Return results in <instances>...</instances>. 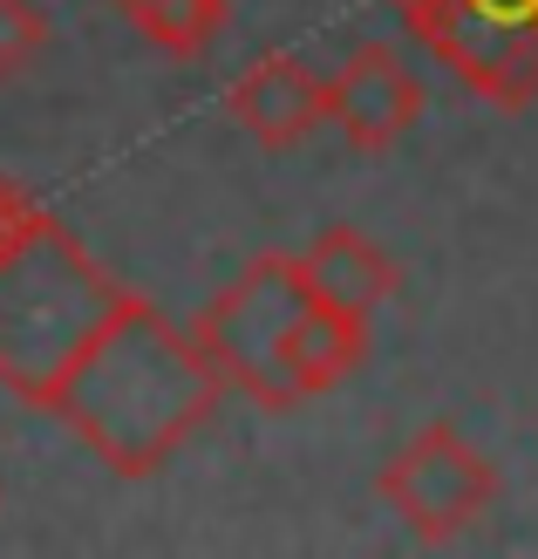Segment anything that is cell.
Listing matches in <instances>:
<instances>
[{
    "label": "cell",
    "mask_w": 538,
    "mask_h": 559,
    "mask_svg": "<svg viewBox=\"0 0 538 559\" xmlns=\"http://www.w3.org/2000/svg\"><path fill=\"white\" fill-rule=\"evenodd\" d=\"M395 21L491 109L538 103V0H388Z\"/></svg>",
    "instance_id": "4"
},
{
    "label": "cell",
    "mask_w": 538,
    "mask_h": 559,
    "mask_svg": "<svg viewBox=\"0 0 538 559\" xmlns=\"http://www.w3.org/2000/svg\"><path fill=\"white\" fill-rule=\"evenodd\" d=\"M27 205H35V199H27V185H14L8 171H0V233H8V226H14V218L27 212Z\"/></svg>",
    "instance_id": "12"
},
{
    "label": "cell",
    "mask_w": 538,
    "mask_h": 559,
    "mask_svg": "<svg viewBox=\"0 0 538 559\" xmlns=\"http://www.w3.org/2000/svg\"><path fill=\"white\" fill-rule=\"evenodd\" d=\"M109 8L171 62H205L232 21V0H109Z\"/></svg>",
    "instance_id": "10"
},
{
    "label": "cell",
    "mask_w": 538,
    "mask_h": 559,
    "mask_svg": "<svg viewBox=\"0 0 538 559\" xmlns=\"http://www.w3.org/2000/svg\"><path fill=\"white\" fill-rule=\"evenodd\" d=\"M130 300L62 212L27 205L0 233V389L27 409H48L82 348Z\"/></svg>",
    "instance_id": "2"
},
{
    "label": "cell",
    "mask_w": 538,
    "mask_h": 559,
    "mask_svg": "<svg viewBox=\"0 0 538 559\" xmlns=\"http://www.w3.org/2000/svg\"><path fill=\"white\" fill-rule=\"evenodd\" d=\"M300 307H307V280L294 253H260L239 266L232 287L205 300L191 334L225 389H239L260 409H300L287 389V334L300 321Z\"/></svg>",
    "instance_id": "3"
},
{
    "label": "cell",
    "mask_w": 538,
    "mask_h": 559,
    "mask_svg": "<svg viewBox=\"0 0 538 559\" xmlns=\"http://www.w3.org/2000/svg\"><path fill=\"white\" fill-rule=\"evenodd\" d=\"M307 294L327 300V307H348V314H375L382 300H395L403 287V266H395L361 226H321L314 239L294 253Z\"/></svg>",
    "instance_id": "8"
},
{
    "label": "cell",
    "mask_w": 538,
    "mask_h": 559,
    "mask_svg": "<svg viewBox=\"0 0 538 559\" xmlns=\"http://www.w3.org/2000/svg\"><path fill=\"white\" fill-rule=\"evenodd\" d=\"M422 117V75L388 41H355L327 75V123L355 157H388Z\"/></svg>",
    "instance_id": "6"
},
{
    "label": "cell",
    "mask_w": 538,
    "mask_h": 559,
    "mask_svg": "<svg viewBox=\"0 0 538 559\" xmlns=\"http://www.w3.org/2000/svg\"><path fill=\"white\" fill-rule=\"evenodd\" d=\"M0 498H8V485H0Z\"/></svg>",
    "instance_id": "13"
},
{
    "label": "cell",
    "mask_w": 538,
    "mask_h": 559,
    "mask_svg": "<svg viewBox=\"0 0 538 559\" xmlns=\"http://www.w3.org/2000/svg\"><path fill=\"white\" fill-rule=\"evenodd\" d=\"M375 491L422 546H450V539H464L470 525L491 519L504 478L450 416H437V424H422L403 451L375 471Z\"/></svg>",
    "instance_id": "5"
},
{
    "label": "cell",
    "mask_w": 538,
    "mask_h": 559,
    "mask_svg": "<svg viewBox=\"0 0 538 559\" xmlns=\"http://www.w3.org/2000/svg\"><path fill=\"white\" fill-rule=\"evenodd\" d=\"M225 117H232L260 151L287 157L327 130V75L294 48H266L225 82Z\"/></svg>",
    "instance_id": "7"
},
{
    "label": "cell",
    "mask_w": 538,
    "mask_h": 559,
    "mask_svg": "<svg viewBox=\"0 0 538 559\" xmlns=\"http://www.w3.org/2000/svg\"><path fill=\"white\" fill-rule=\"evenodd\" d=\"M55 21L41 0H0V82H21L48 55Z\"/></svg>",
    "instance_id": "11"
},
{
    "label": "cell",
    "mask_w": 538,
    "mask_h": 559,
    "mask_svg": "<svg viewBox=\"0 0 538 559\" xmlns=\"http://www.w3.org/2000/svg\"><path fill=\"white\" fill-rule=\"evenodd\" d=\"M218 403L225 382L198 348V334L171 321L157 300L130 294L48 396V416H62L103 471L157 478L218 416Z\"/></svg>",
    "instance_id": "1"
},
{
    "label": "cell",
    "mask_w": 538,
    "mask_h": 559,
    "mask_svg": "<svg viewBox=\"0 0 538 559\" xmlns=\"http://www.w3.org/2000/svg\"><path fill=\"white\" fill-rule=\"evenodd\" d=\"M368 361V314H348V307H327L307 294L300 321L287 334V389L294 403H314L327 389H342L355 369Z\"/></svg>",
    "instance_id": "9"
}]
</instances>
